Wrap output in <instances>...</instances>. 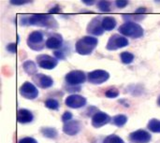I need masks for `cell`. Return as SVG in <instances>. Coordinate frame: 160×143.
<instances>
[{"label": "cell", "mask_w": 160, "mask_h": 143, "mask_svg": "<svg viewBox=\"0 0 160 143\" xmlns=\"http://www.w3.org/2000/svg\"><path fill=\"white\" fill-rule=\"evenodd\" d=\"M63 37L58 33H52L46 39V48L50 50H59L63 45Z\"/></svg>", "instance_id": "15"}, {"label": "cell", "mask_w": 160, "mask_h": 143, "mask_svg": "<svg viewBox=\"0 0 160 143\" xmlns=\"http://www.w3.org/2000/svg\"><path fill=\"white\" fill-rule=\"evenodd\" d=\"M147 128L150 132H153V133H160V120L158 119H151L149 122H148V125H147Z\"/></svg>", "instance_id": "23"}, {"label": "cell", "mask_w": 160, "mask_h": 143, "mask_svg": "<svg viewBox=\"0 0 160 143\" xmlns=\"http://www.w3.org/2000/svg\"><path fill=\"white\" fill-rule=\"evenodd\" d=\"M53 55H54V57L57 60H64V59H66V56H67L65 54V52L62 51V49H59V50L55 51L54 53H53Z\"/></svg>", "instance_id": "29"}, {"label": "cell", "mask_w": 160, "mask_h": 143, "mask_svg": "<svg viewBox=\"0 0 160 143\" xmlns=\"http://www.w3.org/2000/svg\"><path fill=\"white\" fill-rule=\"evenodd\" d=\"M86 103H87V99L84 96L77 94H72L68 96L65 100V104L70 109L83 108L86 105Z\"/></svg>", "instance_id": "12"}, {"label": "cell", "mask_w": 160, "mask_h": 143, "mask_svg": "<svg viewBox=\"0 0 160 143\" xmlns=\"http://www.w3.org/2000/svg\"><path fill=\"white\" fill-rule=\"evenodd\" d=\"M41 134L47 139H55L58 136V132L53 127H41Z\"/></svg>", "instance_id": "22"}, {"label": "cell", "mask_w": 160, "mask_h": 143, "mask_svg": "<svg viewBox=\"0 0 160 143\" xmlns=\"http://www.w3.org/2000/svg\"><path fill=\"white\" fill-rule=\"evenodd\" d=\"M116 25H117V21L115 20V18H113L112 16L103 17L102 26L105 31H112L116 27Z\"/></svg>", "instance_id": "19"}, {"label": "cell", "mask_w": 160, "mask_h": 143, "mask_svg": "<svg viewBox=\"0 0 160 143\" xmlns=\"http://www.w3.org/2000/svg\"><path fill=\"white\" fill-rule=\"evenodd\" d=\"M128 44H129V41L128 37L122 36L121 34H114L110 37L106 44V49L108 51H116V50L128 46Z\"/></svg>", "instance_id": "5"}, {"label": "cell", "mask_w": 160, "mask_h": 143, "mask_svg": "<svg viewBox=\"0 0 160 143\" xmlns=\"http://www.w3.org/2000/svg\"><path fill=\"white\" fill-rule=\"evenodd\" d=\"M128 140L132 143H149L152 141V135L146 130L138 129L129 134Z\"/></svg>", "instance_id": "11"}, {"label": "cell", "mask_w": 160, "mask_h": 143, "mask_svg": "<svg viewBox=\"0 0 160 143\" xmlns=\"http://www.w3.org/2000/svg\"><path fill=\"white\" fill-rule=\"evenodd\" d=\"M118 32L126 37L130 38H140L144 34V29L142 25L137 22H126L125 23L121 24L118 28Z\"/></svg>", "instance_id": "3"}, {"label": "cell", "mask_w": 160, "mask_h": 143, "mask_svg": "<svg viewBox=\"0 0 160 143\" xmlns=\"http://www.w3.org/2000/svg\"><path fill=\"white\" fill-rule=\"evenodd\" d=\"M20 24L22 25H34L46 27L51 29H56L58 27V22L51 14H32V15H22L20 18Z\"/></svg>", "instance_id": "1"}, {"label": "cell", "mask_w": 160, "mask_h": 143, "mask_svg": "<svg viewBox=\"0 0 160 143\" xmlns=\"http://www.w3.org/2000/svg\"><path fill=\"white\" fill-rule=\"evenodd\" d=\"M119 94H120L119 90L115 87H111L105 92V96L108 98H116L119 96Z\"/></svg>", "instance_id": "28"}, {"label": "cell", "mask_w": 160, "mask_h": 143, "mask_svg": "<svg viewBox=\"0 0 160 143\" xmlns=\"http://www.w3.org/2000/svg\"><path fill=\"white\" fill-rule=\"evenodd\" d=\"M45 107L49 110H52V111H58L60 104L59 102L54 99V98H49L45 101Z\"/></svg>", "instance_id": "25"}, {"label": "cell", "mask_w": 160, "mask_h": 143, "mask_svg": "<svg viewBox=\"0 0 160 143\" xmlns=\"http://www.w3.org/2000/svg\"><path fill=\"white\" fill-rule=\"evenodd\" d=\"M128 118L126 114H118L112 119V124L118 127H122L128 123Z\"/></svg>", "instance_id": "20"}, {"label": "cell", "mask_w": 160, "mask_h": 143, "mask_svg": "<svg viewBox=\"0 0 160 143\" xmlns=\"http://www.w3.org/2000/svg\"><path fill=\"white\" fill-rule=\"evenodd\" d=\"M123 19L126 22H141L145 18L144 14H138V13H132V14H123L122 15Z\"/></svg>", "instance_id": "21"}, {"label": "cell", "mask_w": 160, "mask_h": 143, "mask_svg": "<svg viewBox=\"0 0 160 143\" xmlns=\"http://www.w3.org/2000/svg\"><path fill=\"white\" fill-rule=\"evenodd\" d=\"M102 143H125L124 140L122 138H120L119 136L117 135H114V134H112V135H109L107 136L104 140Z\"/></svg>", "instance_id": "26"}, {"label": "cell", "mask_w": 160, "mask_h": 143, "mask_svg": "<svg viewBox=\"0 0 160 143\" xmlns=\"http://www.w3.org/2000/svg\"><path fill=\"white\" fill-rule=\"evenodd\" d=\"M111 7H112V2L111 1H98V7L103 11V12H109L111 10Z\"/></svg>", "instance_id": "27"}, {"label": "cell", "mask_w": 160, "mask_h": 143, "mask_svg": "<svg viewBox=\"0 0 160 143\" xmlns=\"http://www.w3.org/2000/svg\"><path fill=\"white\" fill-rule=\"evenodd\" d=\"M37 61V65L43 68V69H53L57 64H58V60L54 57V56H51L49 54H40L38 55L36 58Z\"/></svg>", "instance_id": "10"}, {"label": "cell", "mask_w": 160, "mask_h": 143, "mask_svg": "<svg viewBox=\"0 0 160 143\" xmlns=\"http://www.w3.org/2000/svg\"><path fill=\"white\" fill-rule=\"evenodd\" d=\"M146 11H147V8H146V7H139V8H137V10H136V12H135V13H138V14H144Z\"/></svg>", "instance_id": "37"}, {"label": "cell", "mask_w": 160, "mask_h": 143, "mask_svg": "<svg viewBox=\"0 0 160 143\" xmlns=\"http://www.w3.org/2000/svg\"><path fill=\"white\" fill-rule=\"evenodd\" d=\"M98 44V40L97 37L92 36H85L77 41L75 49L76 52L81 55H89L93 52Z\"/></svg>", "instance_id": "2"}, {"label": "cell", "mask_w": 160, "mask_h": 143, "mask_svg": "<svg viewBox=\"0 0 160 143\" xmlns=\"http://www.w3.org/2000/svg\"><path fill=\"white\" fill-rule=\"evenodd\" d=\"M110 79V73L103 69H96L87 74V80L90 83L100 85Z\"/></svg>", "instance_id": "8"}, {"label": "cell", "mask_w": 160, "mask_h": 143, "mask_svg": "<svg viewBox=\"0 0 160 143\" xmlns=\"http://www.w3.org/2000/svg\"><path fill=\"white\" fill-rule=\"evenodd\" d=\"M86 79L87 77L82 70H71L65 77L68 86H80V84L85 82Z\"/></svg>", "instance_id": "6"}, {"label": "cell", "mask_w": 160, "mask_h": 143, "mask_svg": "<svg viewBox=\"0 0 160 143\" xmlns=\"http://www.w3.org/2000/svg\"><path fill=\"white\" fill-rule=\"evenodd\" d=\"M67 90L70 93H77L81 91V86H68L67 87Z\"/></svg>", "instance_id": "35"}, {"label": "cell", "mask_w": 160, "mask_h": 143, "mask_svg": "<svg viewBox=\"0 0 160 143\" xmlns=\"http://www.w3.org/2000/svg\"><path fill=\"white\" fill-rule=\"evenodd\" d=\"M7 51H8L11 53H16V52H17V44L16 43H9L7 46Z\"/></svg>", "instance_id": "34"}, {"label": "cell", "mask_w": 160, "mask_h": 143, "mask_svg": "<svg viewBox=\"0 0 160 143\" xmlns=\"http://www.w3.org/2000/svg\"><path fill=\"white\" fill-rule=\"evenodd\" d=\"M112 118H111V116L109 114H107L106 112L98 111L92 116L91 123L95 128H100V127L108 125L110 122H112Z\"/></svg>", "instance_id": "13"}, {"label": "cell", "mask_w": 160, "mask_h": 143, "mask_svg": "<svg viewBox=\"0 0 160 143\" xmlns=\"http://www.w3.org/2000/svg\"><path fill=\"white\" fill-rule=\"evenodd\" d=\"M18 143H38L34 138L31 137H25V138H22Z\"/></svg>", "instance_id": "32"}, {"label": "cell", "mask_w": 160, "mask_h": 143, "mask_svg": "<svg viewBox=\"0 0 160 143\" xmlns=\"http://www.w3.org/2000/svg\"><path fill=\"white\" fill-rule=\"evenodd\" d=\"M158 105L160 107V96H159V97L158 98Z\"/></svg>", "instance_id": "39"}, {"label": "cell", "mask_w": 160, "mask_h": 143, "mask_svg": "<svg viewBox=\"0 0 160 143\" xmlns=\"http://www.w3.org/2000/svg\"><path fill=\"white\" fill-rule=\"evenodd\" d=\"M32 80H33L35 85H37L38 87L42 88V89H48L53 85L52 78L51 76H48L45 74H41V73L36 74L35 76H33Z\"/></svg>", "instance_id": "14"}, {"label": "cell", "mask_w": 160, "mask_h": 143, "mask_svg": "<svg viewBox=\"0 0 160 143\" xmlns=\"http://www.w3.org/2000/svg\"><path fill=\"white\" fill-rule=\"evenodd\" d=\"M81 123L77 120H71L67 122L63 126V132L68 136H75L81 131Z\"/></svg>", "instance_id": "16"}, {"label": "cell", "mask_w": 160, "mask_h": 143, "mask_svg": "<svg viewBox=\"0 0 160 143\" xmlns=\"http://www.w3.org/2000/svg\"><path fill=\"white\" fill-rule=\"evenodd\" d=\"M26 44L33 51L36 52L42 51L46 47L44 34L41 31H33L28 35L26 39Z\"/></svg>", "instance_id": "4"}, {"label": "cell", "mask_w": 160, "mask_h": 143, "mask_svg": "<svg viewBox=\"0 0 160 143\" xmlns=\"http://www.w3.org/2000/svg\"><path fill=\"white\" fill-rule=\"evenodd\" d=\"M60 9H61L60 7H59L58 5H56L55 7H52V8L50 9L49 13H50V14H51V13H56V12H59Z\"/></svg>", "instance_id": "36"}, {"label": "cell", "mask_w": 160, "mask_h": 143, "mask_svg": "<svg viewBox=\"0 0 160 143\" xmlns=\"http://www.w3.org/2000/svg\"><path fill=\"white\" fill-rule=\"evenodd\" d=\"M128 3L129 2L127 0H117V1H115V6L118 8H123V7H126L128 5Z\"/></svg>", "instance_id": "33"}, {"label": "cell", "mask_w": 160, "mask_h": 143, "mask_svg": "<svg viewBox=\"0 0 160 143\" xmlns=\"http://www.w3.org/2000/svg\"><path fill=\"white\" fill-rule=\"evenodd\" d=\"M19 93L20 95L28 100H34L38 96V90L37 88V86L35 84H33L30 81H25L23 82L21 87L19 88Z\"/></svg>", "instance_id": "7"}, {"label": "cell", "mask_w": 160, "mask_h": 143, "mask_svg": "<svg viewBox=\"0 0 160 143\" xmlns=\"http://www.w3.org/2000/svg\"><path fill=\"white\" fill-rule=\"evenodd\" d=\"M72 117H73V115H72V113H71L70 111H65V112L63 113V115H62V121H63L64 124H65V123H67V122L71 121V120H72Z\"/></svg>", "instance_id": "31"}, {"label": "cell", "mask_w": 160, "mask_h": 143, "mask_svg": "<svg viewBox=\"0 0 160 143\" xmlns=\"http://www.w3.org/2000/svg\"><path fill=\"white\" fill-rule=\"evenodd\" d=\"M33 120H34V115L30 111H28L26 109H20L18 111L17 121L20 124H22V125L29 124V123H32Z\"/></svg>", "instance_id": "17"}, {"label": "cell", "mask_w": 160, "mask_h": 143, "mask_svg": "<svg viewBox=\"0 0 160 143\" xmlns=\"http://www.w3.org/2000/svg\"><path fill=\"white\" fill-rule=\"evenodd\" d=\"M9 3L11 5H14V6H22V5H26V4H29V3H33V1H28V0H11L9 1Z\"/></svg>", "instance_id": "30"}, {"label": "cell", "mask_w": 160, "mask_h": 143, "mask_svg": "<svg viewBox=\"0 0 160 143\" xmlns=\"http://www.w3.org/2000/svg\"><path fill=\"white\" fill-rule=\"evenodd\" d=\"M120 58H121V61H122L123 64L129 65L134 61L135 55L132 52H123L120 54Z\"/></svg>", "instance_id": "24"}, {"label": "cell", "mask_w": 160, "mask_h": 143, "mask_svg": "<svg viewBox=\"0 0 160 143\" xmlns=\"http://www.w3.org/2000/svg\"><path fill=\"white\" fill-rule=\"evenodd\" d=\"M82 3H83L86 6H93L96 3V1H94V0H90V1L89 0H82Z\"/></svg>", "instance_id": "38"}, {"label": "cell", "mask_w": 160, "mask_h": 143, "mask_svg": "<svg viewBox=\"0 0 160 143\" xmlns=\"http://www.w3.org/2000/svg\"><path fill=\"white\" fill-rule=\"evenodd\" d=\"M102 20H103V17L98 16V17L93 18L89 22V23L86 27V31L90 36L96 37L103 35L105 30L102 26Z\"/></svg>", "instance_id": "9"}, {"label": "cell", "mask_w": 160, "mask_h": 143, "mask_svg": "<svg viewBox=\"0 0 160 143\" xmlns=\"http://www.w3.org/2000/svg\"><path fill=\"white\" fill-rule=\"evenodd\" d=\"M22 68L24 70V72L27 75L30 76H35L36 74H38V67H37V63H34L31 60H27L22 64Z\"/></svg>", "instance_id": "18"}]
</instances>
